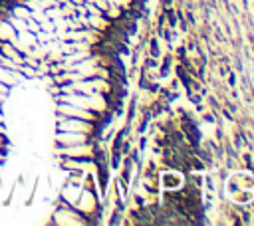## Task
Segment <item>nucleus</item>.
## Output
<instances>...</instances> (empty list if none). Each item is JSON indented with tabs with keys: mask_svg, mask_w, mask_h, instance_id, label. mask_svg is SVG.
<instances>
[{
	"mask_svg": "<svg viewBox=\"0 0 254 226\" xmlns=\"http://www.w3.org/2000/svg\"><path fill=\"white\" fill-rule=\"evenodd\" d=\"M22 79H24V75H22L20 71L10 69V67H6V65L0 63V83H4V85L10 87V89H16Z\"/></svg>",
	"mask_w": 254,
	"mask_h": 226,
	"instance_id": "obj_1",
	"label": "nucleus"
},
{
	"mask_svg": "<svg viewBox=\"0 0 254 226\" xmlns=\"http://www.w3.org/2000/svg\"><path fill=\"white\" fill-rule=\"evenodd\" d=\"M0 52H2L4 57L12 59V61H16V63H24V59H26V56L16 48L14 42H0Z\"/></svg>",
	"mask_w": 254,
	"mask_h": 226,
	"instance_id": "obj_2",
	"label": "nucleus"
},
{
	"mask_svg": "<svg viewBox=\"0 0 254 226\" xmlns=\"http://www.w3.org/2000/svg\"><path fill=\"white\" fill-rule=\"evenodd\" d=\"M16 30L12 28V24L8 22L6 16H0V42H14L16 40Z\"/></svg>",
	"mask_w": 254,
	"mask_h": 226,
	"instance_id": "obj_3",
	"label": "nucleus"
},
{
	"mask_svg": "<svg viewBox=\"0 0 254 226\" xmlns=\"http://www.w3.org/2000/svg\"><path fill=\"white\" fill-rule=\"evenodd\" d=\"M0 135H8V127H6V123H0Z\"/></svg>",
	"mask_w": 254,
	"mask_h": 226,
	"instance_id": "obj_4",
	"label": "nucleus"
},
{
	"mask_svg": "<svg viewBox=\"0 0 254 226\" xmlns=\"http://www.w3.org/2000/svg\"><path fill=\"white\" fill-rule=\"evenodd\" d=\"M2 167H4V163H2V161H0V169H2Z\"/></svg>",
	"mask_w": 254,
	"mask_h": 226,
	"instance_id": "obj_5",
	"label": "nucleus"
}]
</instances>
